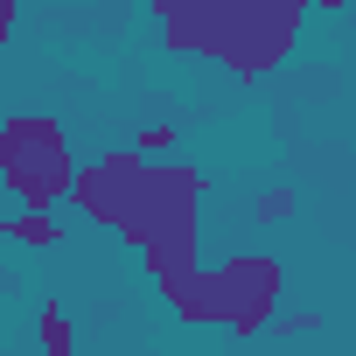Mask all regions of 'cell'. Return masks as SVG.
<instances>
[{
  "label": "cell",
  "instance_id": "3",
  "mask_svg": "<svg viewBox=\"0 0 356 356\" xmlns=\"http://www.w3.org/2000/svg\"><path fill=\"white\" fill-rule=\"evenodd\" d=\"M77 182V154L70 133L42 112H15L0 119V196L22 210H63Z\"/></svg>",
  "mask_w": 356,
  "mask_h": 356
},
{
  "label": "cell",
  "instance_id": "2",
  "mask_svg": "<svg viewBox=\"0 0 356 356\" xmlns=\"http://www.w3.org/2000/svg\"><path fill=\"white\" fill-rule=\"evenodd\" d=\"M280 286H286V273L273 259H224V266H189V273L161 280V300L182 321H217L231 335H259L280 314Z\"/></svg>",
  "mask_w": 356,
  "mask_h": 356
},
{
  "label": "cell",
  "instance_id": "5",
  "mask_svg": "<svg viewBox=\"0 0 356 356\" xmlns=\"http://www.w3.org/2000/svg\"><path fill=\"white\" fill-rule=\"evenodd\" d=\"M42 356H77V335H70V314H63V300H42Z\"/></svg>",
  "mask_w": 356,
  "mask_h": 356
},
{
  "label": "cell",
  "instance_id": "4",
  "mask_svg": "<svg viewBox=\"0 0 356 356\" xmlns=\"http://www.w3.org/2000/svg\"><path fill=\"white\" fill-rule=\"evenodd\" d=\"M147 8L161 15V29H168V49H175V56H210L217 70L231 63L245 0H147Z\"/></svg>",
  "mask_w": 356,
  "mask_h": 356
},
{
  "label": "cell",
  "instance_id": "1",
  "mask_svg": "<svg viewBox=\"0 0 356 356\" xmlns=\"http://www.w3.org/2000/svg\"><path fill=\"white\" fill-rule=\"evenodd\" d=\"M203 189L210 182H203L196 168H182V161H147L133 147H112L91 168H77L70 203L91 224L119 231L140 252L147 280L161 286L175 273L203 266Z\"/></svg>",
  "mask_w": 356,
  "mask_h": 356
},
{
  "label": "cell",
  "instance_id": "8",
  "mask_svg": "<svg viewBox=\"0 0 356 356\" xmlns=\"http://www.w3.org/2000/svg\"><path fill=\"white\" fill-rule=\"evenodd\" d=\"M8 29H15V0H0V42H8Z\"/></svg>",
  "mask_w": 356,
  "mask_h": 356
},
{
  "label": "cell",
  "instance_id": "7",
  "mask_svg": "<svg viewBox=\"0 0 356 356\" xmlns=\"http://www.w3.org/2000/svg\"><path fill=\"white\" fill-rule=\"evenodd\" d=\"M286 210H293V196H286V189H273V196H266V203H259V217H266V224H280V217H286Z\"/></svg>",
  "mask_w": 356,
  "mask_h": 356
},
{
  "label": "cell",
  "instance_id": "9",
  "mask_svg": "<svg viewBox=\"0 0 356 356\" xmlns=\"http://www.w3.org/2000/svg\"><path fill=\"white\" fill-rule=\"evenodd\" d=\"M307 8H321V15H342V8H349V0H307Z\"/></svg>",
  "mask_w": 356,
  "mask_h": 356
},
{
  "label": "cell",
  "instance_id": "6",
  "mask_svg": "<svg viewBox=\"0 0 356 356\" xmlns=\"http://www.w3.org/2000/svg\"><path fill=\"white\" fill-rule=\"evenodd\" d=\"M154 147H175V126H147V133H140V147H133V154H154Z\"/></svg>",
  "mask_w": 356,
  "mask_h": 356
}]
</instances>
